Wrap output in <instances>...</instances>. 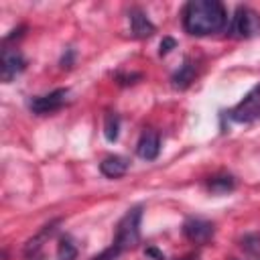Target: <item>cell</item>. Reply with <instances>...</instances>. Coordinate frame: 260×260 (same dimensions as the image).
<instances>
[{
  "instance_id": "obj_16",
  "label": "cell",
  "mask_w": 260,
  "mask_h": 260,
  "mask_svg": "<svg viewBox=\"0 0 260 260\" xmlns=\"http://www.w3.org/2000/svg\"><path fill=\"white\" fill-rule=\"evenodd\" d=\"M57 256H59V260H75L77 258V248L71 242V238H61L59 240Z\"/></svg>"
},
{
  "instance_id": "obj_9",
  "label": "cell",
  "mask_w": 260,
  "mask_h": 260,
  "mask_svg": "<svg viewBox=\"0 0 260 260\" xmlns=\"http://www.w3.org/2000/svg\"><path fill=\"white\" fill-rule=\"evenodd\" d=\"M130 162L128 158L120 156V154H112V156H106L102 162H100V171L104 177L108 179H118V177H124L126 171H128Z\"/></svg>"
},
{
  "instance_id": "obj_7",
  "label": "cell",
  "mask_w": 260,
  "mask_h": 260,
  "mask_svg": "<svg viewBox=\"0 0 260 260\" xmlns=\"http://www.w3.org/2000/svg\"><path fill=\"white\" fill-rule=\"evenodd\" d=\"M183 234L193 244H205L213 238V223L199 217H191L183 223Z\"/></svg>"
},
{
  "instance_id": "obj_5",
  "label": "cell",
  "mask_w": 260,
  "mask_h": 260,
  "mask_svg": "<svg viewBox=\"0 0 260 260\" xmlns=\"http://www.w3.org/2000/svg\"><path fill=\"white\" fill-rule=\"evenodd\" d=\"M26 67V61L18 49H2L0 55V79L10 83L16 75H20Z\"/></svg>"
},
{
  "instance_id": "obj_19",
  "label": "cell",
  "mask_w": 260,
  "mask_h": 260,
  "mask_svg": "<svg viewBox=\"0 0 260 260\" xmlns=\"http://www.w3.org/2000/svg\"><path fill=\"white\" fill-rule=\"evenodd\" d=\"M146 254H150V256H154V258H156V260H165V256H162V254H160V252H156V250H154V248H148V252H146Z\"/></svg>"
},
{
  "instance_id": "obj_18",
  "label": "cell",
  "mask_w": 260,
  "mask_h": 260,
  "mask_svg": "<svg viewBox=\"0 0 260 260\" xmlns=\"http://www.w3.org/2000/svg\"><path fill=\"white\" fill-rule=\"evenodd\" d=\"M177 47V41L173 39V37H165L162 41H160V55H167L171 49H175Z\"/></svg>"
},
{
  "instance_id": "obj_20",
  "label": "cell",
  "mask_w": 260,
  "mask_h": 260,
  "mask_svg": "<svg viewBox=\"0 0 260 260\" xmlns=\"http://www.w3.org/2000/svg\"><path fill=\"white\" fill-rule=\"evenodd\" d=\"M28 260H43V258H41V256H37V254H35V256H30V258H28Z\"/></svg>"
},
{
  "instance_id": "obj_6",
  "label": "cell",
  "mask_w": 260,
  "mask_h": 260,
  "mask_svg": "<svg viewBox=\"0 0 260 260\" xmlns=\"http://www.w3.org/2000/svg\"><path fill=\"white\" fill-rule=\"evenodd\" d=\"M67 95H69V91L65 87L53 89L51 93H45V95H37V98L30 100V110L35 114H51V112H57L59 108L65 106Z\"/></svg>"
},
{
  "instance_id": "obj_3",
  "label": "cell",
  "mask_w": 260,
  "mask_h": 260,
  "mask_svg": "<svg viewBox=\"0 0 260 260\" xmlns=\"http://www.w3.org/2000/svg\"><path fill=\"white\" fill-rule=\"evenodd\" d=\"M230 32L236 39H250L260 35V14L250 6H240L232 16Z\"/></svg>"
},
{
  "instance_id": "obj_21",
  "label": "cell",
  "mask_w": 260,
  "mask_h": 260,
  "mask_svg": "<svg viewBox=\"0 0 260 260\" xmlns=\"http://www.w3.org/2000/svg\"><path fill=\"white\" fill-rule=\"evenodd\" d=\"M185 260H191V258H185Z\"/></svg>"
},
{
  "instance_id": "obj_10",
  "label": "cell",
  "mask_w": 260,
  "mask_h": 260,
  "mask_svg": "<svg viewBox=\"0 0 260 260\" xmlns=\"http://www.w3.org/2000/svg\"><path fill=\"white\" fill-rule=\"evenodd\" d=\"M130 30L136 39H146L154 32V24L148 20V16L142 10L134 8L130 10Z\"/></svg>"
},
{
  "instance_id": "obj_15",
  "label": "cell",
  "mask_w": 260,
  "mask_h": 260,
  "mask_svg": "<svg viewBox=\"0 0 260 260\" xmlns=\"http://www.w3.org/2000/svg\"><path fill=\"white\" fill-rule=\"evenodd\" d=\"M242 250L250 258L258 260L260 258V234H248V236H244L242 238Z\"/></svg>"
},
{
  "instance_id": "obj_4",
  "label": "cell",
  "mask_w": 260,
  "mask_h": 260,
  "mask_svg": "<svg viewBox=\"0 0 260 260\" xmlns=\"http://www.w3.org/2000/svg\"><path fill=\"white\" fill-rule=\"evenodd\" d=\"M230 118L240 124H250V122L260 120V83L256 87H252L244 95V100H240L230 110Z\"/></svg>"
},
{
  "instance_id": "obj_11",
  "label": "cell",
  "mask_w": 260,
  "mask_h": 260,
  "mask_svg": "<svg viewBox=\"0 0 260 260\" xmlns=\"http://www.w3.org/2000/svg\"><path fill=\"white\" fill-rule=\"evenodd\" d=\"M195 79V63L191 59H185V63L181 65V69L173 75V85L175 87H187L191 81Z\"/></svg>"
},
{
  "instance_id": "obj_12",
  "label": "cell",
  "mask_w": 260,
  "mask_h": 260,
  "mask_svg": "<svg viewBox=\"0 0 260 260\" xmlns=\"http://www.w3.org/2000/svg\"><path fill=\"white\" fill-rule=\"evenodd\" d=\"M207 187H209V191H211V193L223 195V193L232 191V189L236 187V183H234V177H230V175H215V177H211V179H209Z\"/></svg>"
},
{
  "instance_id": "obj_14",
  "label": "cell",
  "mask_w": 260,
  "mask_h": 260,
  "mask_svg": "<svg viewBox=\"0 0 260 260\" xmlns=\"http://www.w3.org/2000/svg\"><path fill=\"white\" fill-rule=\"evenodd\" d=\"M120 134V118L114 112H108L104 118V136L108 142H116Z\"/></svg>"
},
{
  "instance_id": "obj_1",
  "label": "cell",
  "mask_w": 260,
  "mask_h": 260,
  "mask_svg": "<svg viewBox=\"0 0 260 260\" xmlns=\"http://www.w3.org/2000/svg\"><path fill=\"white\" fill-rule=\"evenodd\" d=\"M228 22V12L217 0H193L183 8V28L189 35L205 37L219 32Z\"/></svg>"
},
{
  "instance_id": "obj_13",
  "label": "cell",
  "mask_w": 260,
  "mask_h": 260,
  "mask_svg": "<svg viewBox=\"0 0 260 260\" xmlns=\"http://www.w3.org/2000/svg\"><path fill=\"white\" fill-rule=\"evenodd\" d=\"M55 223H57V221H53V223L45 225V228H43V230H41V232H39V234H37L32 240H28V244L24 246V254H26V256H30V254L35 256V254H37V250L43 246V242H45V240H47V238L53 234V230H55Z\"/></svg>"
},
{
  "instance_id": "obj_2",
  "label": "cell",
  "mask_w": 260,
  "mask_h": 260,
  "mask_svg": "<svg viewBox=\"0 0 260 260\" xmlns=\"http://www.w3.org/2000/svg\"><path fill=\"white\" fill-rule=\"evenodd\" d=\"M140 219H142V207H132L124 213V217L118 223L116 230V238H114V246L124 250L134 248L140 242Z\"/></svg>"
},
{
  "instance_id": "obj_17",
  "label": "cell",
  "mask_w": 260,
  "mask_h": 260,
  "mask_svg": "<svg viewBox=\"0 0 260 260\" xmlns=\"http://www.w3.org/2000/svg\"><path fill=\"white\" fill-rule=\"evenodd\" d=\"M120 254H122V250H120V248H116V246L112 244V246H110L108 250H104L102 254H98V256H95L93 260H116V258H118Z\"/></svg>"
},
{
  "instance_id": "obj_8",
  "label": "cell",
  "mask_w": 260,
  "mask_h": 260,
  "mask_svg": "<svg viewBox=\"0 0 260 260\" xmlns=\"http://www.w3.org/2000/svg\"><path fill=\"white\" fill-rule=\"evenodd\" d=\"M136 152L140 158L144 160H154L160 152V138L154 130H144L138 138V144H136Z\"/></svg>"
}]
</instances>
